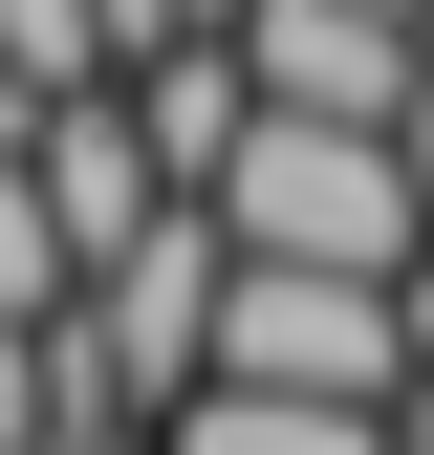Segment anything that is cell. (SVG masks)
Listing matches in <instances>:
<instances>
[{
    "label": "cell",
    "mask_w": 434,
    "mask_h": 455,
    "mask_svg": "<svg viewBox=\"0 0 434 455\" xmlns=\"http://www.w3.org/2000/svg\"><path fill=\"white\" fill-rule=\"evenodd\" d=\"M66 434V347H44V325H0V455H44Z\"/></svg>",
    "instance_id": "52a82bcc"
},
{
    "label": "cell",
    "mask_w": 434,
    "mask_h": 455,
    "mask_svg": "<svg viewBox=\"0 0 434 455\" xmlns=\"http://www.w3.org/2000/svg\"><path fill=\"white\" fill-rule=\"evenodd\" d=\"M434 66V22H369V0H261L239 22V87L283 108V131H391Z\"/></svg>",
    "instance_id": "3957f363"
},
{
    "label": "cell",
    "mask_w": 434,
    "mask_h": 455,
    "mask_svg": "<svg viewBox=\"0 0 434 455\" xmlns=\"http://www.w3.org/2000/svg\"><path fill=\"white\" fill-rule=\"evenodd\" d=\"M87 304V260H66V217H44V174L0 152V325H66Z\"/></svg>",
    "instance_id": "8992f818"
},
{
    "label": "cell",
    "mask_w": 434,
    "mask_h": 455,
    "mask_svg": "<svg viewBox=\"0 0 434 455\" xmlns=\"http://www.w3.org/2000/svg\"><path fill=\"white\" fill-rule=\"evenodd\" d=\"M131 131H152V174H174V196L217 217V174H239V131H261L239 44H152V66H131Z\"/></svg>",
    "instance_id": "277c9868"
},
{
    "label": "cell",
    "mask_w": 434,
    "mask_h": 455,
    "mask_svg": "<svg viewBox=\"0 0 434 455\" xmlns=\"http://www.w3.org/2000/svg\"><path fill=\"white\" fill-rule=\"evenodd\" d=\"M44 455H152V434H44Z\"/></svg>",
    "instance_id": "30bf717a"
},
{
    "label": "cell",
    "mask_w": 434,
    "mask_h": 455,
    "mask_svg": "<svg viewBox=\"0 0 434 455\" xmlns=\"http://www.w3.org/2000/svg\"><path fill=\"white\" fill-rule=\"evenodd\" d=\"M217 239L283 260V282H434V196H413L391 131H283L261 108L239 174H217Z\"/></svg>",
    "instance_id": "6da1fadb"
},
{
    "label": "cell",
    "mask_w": 434,
    "mask_h": 455,
    "mask_svg": "<svg viewBox=\"0 0 434 455\" xmlns=\"http://www.w3.org/2000/svg\"><path fill=\"white\" fill-rule=\"evenodd\" d=\"M391 152H413V196H434V66H413V108H391Z\"/></svg>",
    "instance_id": "ba28073f"
},
{
    "label": "cell",
    "mask_w": 434,
    "mask_h": 455,
    "mask_svg": "<svg viewBox=\"0 0 434 455\" xmlns=\"http://www.w3.org/2000/svg\"><path fill=\"white\" fill-rule=\"evenodd\" d=\"M413 304H434V282H413Z\"/></svg>",
    "instance_id": "7c38bea8"
},
{
    "label": "cell",
    "mask_w": 434,
    "mask_h": 455,
    "mask_svg": "<svg viewBox=\"0 0 434 455\" xmlns=\"http://www.w3.org/2000/svg\"><path fill=\"white\" fill-rule=\"evenodd\" d=\"M391 455H434V369H413V412H391Z\"/></svg>",
    "instance_id": "9c48e42d"
},
{
    "label": "cell",
    "mask_w": 434,
    "mask_h": 455,
    "mask_svg": "<svg viewBox=\"0 0 434 455\" xmlns=\"http://www.w3.org/2000/svg\"><path fill=\"white\" fill-rule=\"evenodd\" d=\"M369 22H434V0H369Z\"/></svg>",
    "instance_id": "8fae6325"
},
{
    "label": "cell",
    "mask_w": 434,
    "mask_h": 455,
    "mask_svg": "<svg viewBox=\"0 0 434 455\" xmlns=\"http://www.w3.org/2000/svg\"><path fill=\"white\" fill-rule=\"evenodd\" d=\"M413 369H434L413 282H283V260H239V304H217V390H261V412H369L391 434Z\"/></svg>",
    "instance_id": "7a4b0ae2"
},
{
    "label": "cell",
    "mask_w": 434,
    "mask_h": 455,
    "mask_svg": "<svg viewBox=\"0 0 434 455\" xmlns=\"http://www.w3.org/2000/svg\"><path fill=\"white\" fill-rule=\"evenodd\" d=\"M152 455H391V434H369V412H261V390H196Z\"/></svg>",
    "instance_id": "5b68a950"
}]
</instances>
